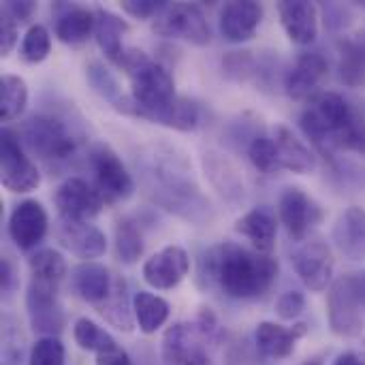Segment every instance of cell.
<instances>
[{"label": "cell", "instance_id": "cell-1", "mask_svg": "<svg viewBox=\"0 0 365 365\" xmlns=\"http://www.w3.org/2000/svg\"><path fill=\"white\" fill-rule=\"evenodd\" d=\"M278 272V259L272 255L222 242L203 252L197 280L205 289H218L231 299L246 302L263 297L274 287Z\"/></svg>", "mask_w": 365, "mask_h": 365}, {"label": "cell", "instance_id": "cell-2", "mask_svg": "<svg viewBox=\"0 0 365 365\" xmlns=\"http://www.w3.org/2000/svg\"><path fill=\"white\" fill-rule=\"evenodd\" d=\"M299 126L325 158H331L336 150L365 154V113L338 92H321L310 98L299 115Z\"/></svg>", "mask_w": 365, "mask_h": 365}, {"label": "cell", "instance_id": "cell-3", "mask_svg": "<svg viewBox=\"0 0 365 365\" xmlns=\"http://www.w3.org/2000/svg\"><path fill=\"white\" fill-rule=\"evenodd\" d=\"M115 66H120L130 77V96H124L115 105L120 113L152 122L154 115L165 111L178 98L171 73L160 62L152 60L145 51L128 47Z\"/></svg>", "mask_w": 365, "mask_h": 365}, {"label": "cell", "instance_id": "cell-4", "mask_svg": "<svg viewBox=\"0 0 365 365\" xmlns=\"http://www.w3.org/2000/svg\"><path fill=\"white\" fill-rule=\"evenodd\" d=\"M19 137L24 148L38 156L49 169L71 165L79 152V137L73 126L53 113H36L28 118L19 130Z\"/></svg>", "mask_w": 365, "mask_h": 365}, {"label": "cell", "instance_id": "cell-5", "mask_svg": "<svg viewBox=\"0 0 365 365\" xmlns=\"http://www.w3.org/2000/svg\"><path fill=\"white\" fill-rule=\"evenodd\" d=\"M148 180V195L163 205L167 212L178 214L186 220H203L210 203L203 199L199 188L190 184L180 171H171V167L156 165L145 171Z\"/></svg>", "mask_w": 365, "mask_h": 365}, {"label": "cell", "instance_id": "cell-6", "mask_svg": "<svg viewBox=\"0 0 365 365\" xmlns=\"http://www.w3.org/2000/svg\"><path fill=\"white\" fill-rule=\"evenodd\" d=\"M88 163L94 173L96 190L107 205H115L133 197L135 182L128 169L124 167L122 158L109 143L96 141L88 152Z\"/></svg>", "mask_w": 365, "mask_h": 365}, {"label": "cell", "instance_id": "cell-7", "mask_svg": "<svg viewBox=\"0 0 365 365\" xmlns=\"http://www.w3.org/2000/svg\"><path fill=\"white\" fill-rule=\"evenodd\" d=\"M0 182L15 195L32 192L41 184L38 167L30 160L19 133L13 128H2L0 133Z\"/></svg>", "mask_w": 365, "mask_h": 365}, {"label": "cell", "instance_id": "cell-8", "mask_svg": "<svg viewBox=\"0 0 365 365\" xmlns=\"http://www.w3.org/2000/svg\"><path fill=\"white\" fill-rule=\"evenodd\" d=\"M361 297L353 274H344L331 282L327 291V319L329 327L340 338H357L364 329Z\"/></svg>", "mask_w": 365, "mask_h": 365}, {"label": "cell", "instance_id": "cell-9", "mask_svg": "<svg viewBox=\"0 0 365 365\" xmlns=\"http://www.w3.org/2000/svg\"><path fill=\"white\" fill-rule=\"evenodd\" d=\"M152 30L158 36L180 38L197 47H203L212 41V30L205 13L197 4L188 2L167 4V9L154 19Z\"/></svg>", "mask_w": 365, "mask_h": 365}, {"label": "cell", "instance_id": "cell-10", "mask_svg": "<svg viewBox=\"0 0 365 365\" xmlns=\"http://www.w3.org/2000/svg\"><path fill=\"white\" fill-rule=\"evenodd\" d=\"M291 265L306 289L321 293L334 282L336 259L325 240L312 237L291 252Z\"/></svg>", "mask_w": 365, "mask_h": 365}, {"label": "cell", "instance_id": "cell-11", "mask_svg": "<svg viewBox=\"0 0 365 365\" xmlns=\"http://www.w3.org/2000/svg\"><path fill=\"white\" fill-rule=\"evenodd\" d=\"M26 312L34 334L41 338H58L64 329V308L58 297V287L32 280L26 293Z\"/></svg>", "mask_w": 365, "mask_h": 365}, {"label": "cell", "instance_id": "cell-12", "mask_svg": "<svg viewBox=\"0 0 365 365\" xmlns=\"http://www.w3.org/2000/svg\"><path fill=\"white\" fill-rule=\"evenodd\" d=\"M278 216L293 242H304L308 233L323 222V207L302 188L291 186L278 199Z\"/></svg>", "mask_w": 365, "mask_h": 365}, {"label": "cell", "instance_id": "cell-13", "mask_svg": "<svg viewBox=\"0 0 365 365\" xmlns=\"http://www.w3.org/2000/svg\"><path fill=\"white\" fill-rule=\"evenodd\" d=\"M207 338L197 325L178 323L167 329L160 344L163 365H214L205 349Z\"/></svg>", "mask_w": 365, "mask_h": 365}, {"label": "cell", "instance_id": "cell-14", "mask_svg": "<svg viewBox=\"0 0 365 365\" xmlns=\"http://www.w3.org/2000/svg\"><path fill=\"white\" fill-rule=\"evenodd\" d=\"M53 203L58 207L60 218L73 222H90L105 207V201L98 190L81 178L64 180L53 192Z\"/></svg>", "mask_w": 365, "mask_h": 365}, {"label": "cell", "instance_id": "cell-15", "mask_svg": "<svg viewBox=\"0 0 365 365\" xmlns=\"http://www.w3.org/2000/svg\"><path fill=\"white\" fill-rule=\"evenodd\" d=\"M329 75V62L321 51H304L284 75V92L293 101H310L321 94Z\"/></svg>", "mask_w": 365, "mask_h": 365}, {"label": "cell", "instance_id": "cell-16", "mask_svg": "<svg viewBox=\"0 0 365 365\" xmlns=\"http://www.w3.org/2000/svg\"><path fill=\"white\" fill-rule=\"evenodd\" d=\"M9 237L11 242L28 252L32 248H36L43 237L47 235V229H49V218H47V212L45 207L34 201V199H26V201H19L13 210H11V216H9Z\"/></svg>", "mask_w": 365, "mask_h": 365}, {"label": "cell", "instance_id": "cell-17", "mask_svg": "<svg viewBox=\"0 0 365 365\" xmlns=\"http://www.w3.org/2000/svg\"><path fill=\"white\" fill-rule=\"evenodd\" d=\"M190 272V257L182 246H165L143 263V280L158 291L175 289Z\"/></svg>", "mask_w": 365, "mask_h": 365}, {"label": "cell", "instance_id": "cell-18", "mask_svg": "<svg viewBox=\"0 0 365 365\" xmlns=\"http://www.w3.org/2000/svg\"><path fill=\"white\" fill-rule=\"evenodd\" d=\"M56 240L64 250H68L77 259H83V263L103 257L107 250L105 233L90 222H73L60 218L56 222Z\"/></svg>", "mask_w": 365, "mask_h": 365}, {"label": "cell", "instance_id": "cell-19", "mask_svg": "<svg viewBox=\"0 0 365 365\" xmlns=\"http://www.w3.org/2000/svg\"><path fill=\"white\" fill-rule=\"evenodd\" d=\"M263 21V4L255 0H233L220 11V32L231 43L250 41Z\"/></svg>", "mask_w": 365, "mask_h": 365}, {"label": "cell", "instance_id": "cell-20", "mask_svg": "<svg viewBox=\"0 0 365 365\" xmlns=\"http://www.w3.org/2000/svg\"><path fill=\"white\" fill-rule=\"evenodd\" d=\"M280 24L295 45H310L319 36V6L306 0L278 2Z\"/></svg>", "mask_w": 365, "mask_h": 365}, {"label": "cell", "instance_id": "cell-21", "mask_svg": "<svg viewBox=\"0 0 365 365\" xmlns=\"http://www.w3.org/2000/svg\"><path fill=\"white\" fill-rule=\"evenodd\" d=\"M53 17H56L53 32L58 41H62L64 45L86 43L96 28V13L79 4L58 2L53 6Z\"/></svg>", "mask_w": 365, "mask_h": 365}, {"label": "cell", "instance_id": "cell-22", "mask_svg": "<svg viewBox=\"0 0 365 365\" xmlns=\"http://www.w3.org/2000/svg\"><path fill=\"white\" fill-rule=\"evenodd\" d=\"M308 334L306 323H297L293 327H282L272 321H263L257 327L255 342L263 357L269 359H287L295 353L297 342Z\"/></svg>", "mask_w": 365, "mask_h": 365}, {"label": "cell", "instance_id": "cell-23", "mask_svg": "<svg viewBox=\"0 0 365 365\" xmlns=\"http://www.w3.org/2000/svg\"><path fill=\"white\" fill-rule=\"evenodd\" d=\"M113 284H115V278H111L109 269L101 263L88 261L71 269L73 293L92 306H101L111 295Z\"/></svg>", "mask_w": 365, "mask_h": 365}, {"label": "cell", "instance_id": "cell-24", "mask_svg": "<svg viewBox=\"0 0 365 365\" xmlns=\"http://www.w3.org/2000/svg\"><path fill=\"white\" fill-rule=\"evenodd\" d=\"M334 244L349 261H365V210L346 207L334 225Z\"/></svg>", "mask_w": 365, "mask_h": 365}, {"label": "cell", "instance_id": "cell-25", "mask_svg": "<svg viewBox=\"0 0 365 365\" xmlns=\"http://www.w3.org/2000/svg\"><path fill=\"white\" fill-rule=\"evenodd\" d=\"M235 231L244 235L255 246V250L263 255H272V250L276 248L278 222H276V214L265 205L252 207L242 218H237Z\"/></svg>", "mask_w": 365, "mask_h": 365}, {"label": "cell", "instance_id": "cell-26", "mask_svg": "<svg viewBox=\"0 0 365 365\" xmlns=\"http://www.w3.org/2000/svg\"><path fill=\"white\" fill-rule=\"evenodd\" d=\"M274 141L280 156V167L299 175L312 173L317 169V156L314 152L284 124L274 126Z\"/></svg>", "mask_w": 365, "mask_h": 365}, {"label": "cell", "instance_id": "cell-27", "mask_svg": "<svg viewBox=\"0 0 365 365\" xmlns=\"http://www.w3.org/2000/svg\"><path fill=\"white\" fill-rule=\"evenodd\" d=\"M94 13H96V28H94L96 43L101 51L105 53V58L118 64V60L122 58L126 49L122 45V36L128 32V24L107 9H96Z\"/></svg>", "mask_w": 365, "mask_h": 365}, {"label": "cell", "instance_id": "cell-28", "mask_svg": "<svg viewBox=\"0 0 365 365\" xmlns=\"http://www.w3.org/2000/svg\"><path fill=\"white\" fill-rule=\"evenodd\" d=\"M338 75L349 88L365 86V43L349 36L338 41Z\"/></svg>", "mask_w": 365, "mask_h": 365}, {"label": "cell", "instance_id": "cell-29", "mask_svg": "<svg viewBox=\"0 0 365 365\" xmlns=\"http://www.w3.org/2000/svg\"><path fill=\"white\" fill-rule=\"evenodd\" d=\"M171 306L163 297L148 293V291H137L133 297V314L135 323L143 334H156L169 319Z\"/></svg>", "mask_w": 365, "mask_h": 365}, {"label": "cell", "instance_id": "cell-30", "mask_svg": "<svg viewBox=\"0 0 365 365\" xmlns=\"http://www.w3.org/2000/svg\"><path fill=\"white\" fill-rule=\"evenodd\" d=\"M154 124L173 128V130H182V133H190L197 130L203 122V111L201 105L186 98V96H178L165 111H160L158 115H154L152 120Z\"/></svg>", "mask_w": 365, "mask_h": 365}, {"label": "cell", "instance_id": "cell-31", "mask_svg": "<svg viewBox=\"0 0 365 365\" xmlns=\"http://www.w3.org/2000/svg\"><path fill=\"white\" fill-rule=\"evenodd\" d=\"M96 310L115 329H120V331H133V327H135V314L130 312L133 306H128L124 280L115 278V284H113L111 295L101 306H96Z\"/></svg>", "mask_w": 365, "mask_h": 365}, {"label": "cell", "instance_id": "cell-32", "mask_svg": "<svg viewBox=\"0 0 365 365\" xmlns=\"http://www.w3.org/2000/svg\"><path fill=\"white\" fill-rule=\"evenodd\" d=\"M145 248L143 242V231L139 222L130 216L118 220L115 225V257L124 265H133L141 259Z\"/></svg>", "mask_w": 365, "mask_h": 365}, {"label": "cell", "instance_id": "cell-33", "mask_svg": "<svg viewBox=\"0 0 365 365\" xmlns=\"http://www.w3.org/2000/svg\"><path fill=\"white\" fill-rule=\"evenodd\" d=\"M28 105V86L19 75H2L0 79V118L2 122L17 120Z\"/></svg>", "mask_w": 365, "mask_h": 365}, {"label": "cell", "instance_id": "cell-34", "mask_svg": "<svg viewBox=\"0 0 365 365\" xmlns=\"http://www.w3.org/2000/svg\"><path fill=\"white\" fill-rule=\"evenodd\" d=\"M28 265H30L32 280L45 282V284H53V287H58L66 278V272H68L64 257L58 250H53V248L36 250L30 257Z\"/></svg>", "mask_w": 365, "mask_h": 365}, {"label": "cell", "instance_id": "cell-35", "mask_svg": "<svg viewBox=\"0 0 365 365\" xmlns=\"http://www.w3.org/2000/svg\"><path fill=\"white\" fill-rule=\"evenodd\" d=\"M73 340H75V344L81 351L96 353V355H103V353H109V351L118 349V342L103 327H98L94 321H90L86 317L75 321V325H73Z\"/></svg>", "mask_w": 365, "mask_h": 365}, {"label": "cell", "instance_id": "cell-36", "mask_svg": "<svg viewBox=\"0 0 365 365\" xmlns=\"http://www.w3.org/2000/svg\"><path fill=\"white\" fill-rule=\"evenodd\" d=\"M86 79H88L90 88L98 96H103L105 101H109L113 107L124 98L122 88H120V81L115 79V75L103 62H98V60L88 62V66H86Z\"/></svg>", "mask_w": 365, "mask_h": 365}, {"label": "cell", "instance_id": "cell-37", "mask_svg": "<svg viewBox=\"0 0 365 365\" xmlns=\"http://www.w3.org/2000/svg\"><path fill=\"white\" fill-rule=\"evenodd\" d=\"M248 158L252 163V167L257 171H261L263 175H272L276 171H280V156H278V148L274 137L267 135H255L248 143Z\"/></svg>", "mask_w": 365, "mask_h": 365}, {"label": "cell", "instance_id": "cell-38", "mask_svg": "<svg viewBox=\"0 0 365 365\" xmlns=\"http://www.w3.org/2000/svg\"><path fill=\"white\" fill-rule=\"evenodd\" d=\"M51 51V36L49 30L41 24H34L28 28V32L24 34L21 47H19V58L26 64H38L43 62Z\"/></svg>", "mask_w": 365, "mask_h": 365}, {"label": "cell", "instance_id": "cell-39", "mask_svg": "<svg viewBox=\"0 0 365 365\" xmlns=\"http://www.w3.org/2000/svg\"><path fill=\"white\" fill-rule=\"evenodd\" d=\"M222 68H225V75L235 81H246L261 71V66H257L252 51H248V49L227 51L222 58Z\"/></svg>", "mask_w": 365, "mask_h": 365}, {"label": "cell", "instance_id": "cell-40", "mask_svg": "<svg viewBox=\"0 0 365 365\" xmlns=\"http://www.w3.org/2000/svg\"><path fill=\"white\" fill-rule=\"evenodd\" d=\"M28 365H64V344L58 338H38L30 351Z\"/></svg>", "mask_w": 365, "mask_h": 365}, {"label": "cell", "instance_id": "cell-41", "mask_svg": "<svg viewBox=\"0 0 365 365\" xmlns=\"http://www.w3.org/2000/svg\"><path fill=\"white\" fill-rule=\"evenodd\" d=\"M306 310V297L302 291H287L276 302V314L282 321H295Z\"/></svg>", "mask_w": 365, "mask_h": 365}, {"label": "cell", "instance_id": "cell-42", "mask_svg": "<svg viewBox=\"0 0 365 365\" xmlns=\"http://www.w3.org/2000/svg\"><path fill=\"white\" fill-rule=\"evenodd\" d=\"M169 2L165 0H124L122 2V11L135 19H150V17H158Z\"/></svg>", "mask_w": 365, "mask_h": 365}, {"label": "cell", "instance_id": "cell-43", "mask_svg": "<svg viewBox=\"0 0 365 365\" xmlns=\"http://www.w3.org/2000/svg\"><path fill=\"white\" fill-rule=\"evenodd\" d=\"M17 38H19V24L6 11H0V51H2V58H6L13 51V47L17 45Z\"/></svg>", "mask_w": 365, "mask_h": 365}, {"label": "cell", "instance_id": "cell-44", "mask_svg": "<svg viewBox=\"0 0 365 365\" xmlns=\"http://www.w3.org/2000/svg\"><path fill=\"white\" fill-rule=\"evenodd\" d=\"M2 11H6L17 24H24V21H28L32 17V13L36 11V4L34 2H28V0H24V2L9 0V2L2 4Z\"/></svg>", "mask_w": 365, "mask_h": 365}, {"label": "cell", "instance_id": "cell-45", "mask_svg": "<svg viewBox=\"0 0 365 365\" xmlns=\"http://www.w3.org/2000/svg\"><path fill=\"white\" fill-rule=\"evenodd\" d=\"M0 287H2L4 295H11L15 291V287H17L15 267H13V263L6 257H2V261H0Z\"/></svg>", "mask_w": 365, "mask_h": 365}, {"label": "cell", "instance_id": "cell-46", "mask_svg": "<svg viewBox=\"0 0 365 365\" xmlns=\"http://www.w3.org/2000/svg\"><path fill=\"white\" fill-rule=\"evenodd\" d=\"M96 365H133V361H130L128 353L118 346L109 353L96 355Z\"/></svg>", "mask_w": 365, "mask_h": 365}, {"label": "cell", "instance_id": "cell-47", "mask_svg": "<svg viewBox=\"0 0 365 365\" xmlns=\"http://www.w3.org/2000/svg\"><path fill=\"white\" fill-rule=\"evenodd\" d=\"M334 365H365V361L355 353H342V355L336 357Z\"/></svg>", "mask_w": 365, "mask_h": 365}, {"label": "cell", "instance_id": "cell-48", "mask_svg": "<svg viewBox=\"0 0 365 365\" xmlns=\"http://www.w3.org/2000/svg\"><path fill=\"white\" fill-rule=\"evenodd\" d=\"M353 276H355V284H357V291H359V297H361V304L365 308V269L353 274Z\"/></svg>", "mask_w": 365, "mask_h": 365}, {"label": "cell", "instance_id": "cell-49", "mask_svg": "<svg viewBox=\"0 0 365 365\" xmlns=\"http://www.w3.org/2000/svg\"><path fill=\"white\" fill-rule=\"evenodd\" d=\"M304 365H323V361L321 359H310V361H306Z\"/></svg>", "mask_w": 365, "mask_h": 365}]
</instances>
